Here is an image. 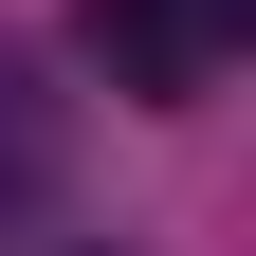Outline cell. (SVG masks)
I'll return each mask as SVG.
<instances>
[{
  "label": "cell",
  "mask_w": 256,
  "mask_h": 256,
  "mask_svg": "<svg viewBox=\"0 0 256 256\" xmlns=\"http://www.w3.org/2000/svg\"><path fill=\"white\" fill-rule=\"evenodd\" d=\"M92 74L128 110H202L220 92V0H92Z\"/></svg>",
  "instance_id": "6da1fadb"
},
{
  "label": "cell",
  "mask_w": 256,
  "mask_h": 256,
  "mask_svg": "<svg viewBox=\"0 0 256 256\" xmlns=\"http://www.w3.org/2000/svg\"><path fill=\"white\" fill-rule=\"evenodd\" d=\"M55 183H74V110H55L18 55H0V220H37Z\"/></svg>",
  "instance_id": "7a4b0ae2"
}]
</instances>
